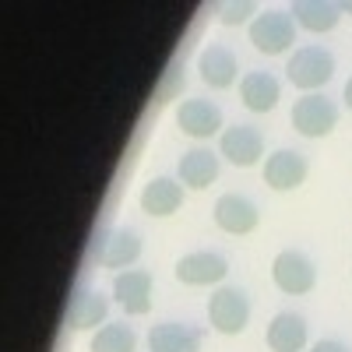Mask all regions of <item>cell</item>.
Segmentation results:
<instances>
[{
  "instance_id": "obj_20",
  "label": "cell",
  "mask_w": 352,
  "mask_h": 352,
  "mask_svg": "<svg viewBox=\"0 0 352 352\" xmlns=\"http://www.w3.org/2000/svg\"><path fill=\"white\" fill-rule=\"evenodd\" d=\"M289 14L300 28H307V32H331L342 21V11L331 0H296V4L289 8Z\"/></svg>"
},
{
  "instance_id": "obj_19",
  "label": "cell",
  "mask_w": 352,
  "mask_h": 352,
  "mask_svg": "<svg viewBox=\"0 0 352 352\" xmlns=\"http://www.w3.org/2000/svg\"><path fill=\"white\" fill-rule=\"evenodd\" d=\"M268 349L272 352H303L307 349V320L292 310H282L268 324Z\"/></svg>"
},
{
  "instance_id": "obj_10",
  "label": "cell",
  "mask_w": 352,
  "mask_h": 352,
  "mask_svg": "<svg viewBox=\"0 0 352 352\" xmlns=\"http://www.w3.org/2000/svg\"><path fill=\"white\" fill-rule=\"evenodd\" d=\"M307 173H310V166H307V159L300 152L278 148V152L268 155V162H264V184H268L272 190H278V194H285V190L303 187Z\"/></svg>"
},
{
  "instance_id": "obj_17",
  "label": "cell",
  "mask_w": 352,
  "mask_h": 352,
  "mask_svg": "<svg viewBox=\"0 0 352 352\" xmlns=\"http://www.w3.org/2000/svg\"><path fill=\"white\" fill-rule=\"evenodd\" d=\"M282 99V85L278 78L264 74V71H250L240 78V102L250 109V113H272Z\"/></svg>"
},
{
  "instance_id": "obj_15",
  "label": "cell",
  "mask_w": 352,
  "mask_h": 352,
  "mask_svg": "<svg viewBox=\"0 0 352 352\" xmlns=\"http://www.w3.org/2000/svg\"><path fill=\"white\" fill-rule=\"evenodd\" d=\"M138 257H141V236L134 229H113L96 247V261L102 268H127Z\"/></svg>"
},
{
  "instance_id": "obj_6",
  "label": "cell",
  "mask_w": 352,
  "mask_h": 352,
  "mask_svg": "<svg viewBox=\"0 0 352 352\" xmlns=\"http://www.w3.org/2000/svg\"><path fill=\"white\" fill-rule=\"evenodd\" d=\"M219 155L232 166H240V169H250L264 155V134L250 124H232L219 138Z\"/></svg>"
},
{
  "instance_id": "obj_5",
  "label": "cell",
  "mask_w": 352,
  "mask_h": 352,
  "mask_svg": "<svg viewBox=\"0 0 352 352\" xmlns=\"http://www.w3.org/2000/svg\"><path fill=\"white\" fill-rule=\"evenodd\" d=\"M272 282L285 292V296H303L317 285V268L314 261L300 250H282L272 264Z\"/></svg>"
},
{
  "instance_id": "obj_18",
  "label": "cell",
  "mask_w": 352,
  "mask_h": 352,
  "mask_svg": "<svg viewBox=\"0 0 352 352\" xmlns=\"http://www.w3.org/2000/svg\"><path fill=\"white\" fill-rule=\"evenodd\" d=\"M180 204H184V184L169 180V176H155L141 190V212H148L152 219H166L173 212H180Z\"/></svg>"
},
{
  "instance_id": "obj_16",
  "label": "cell",
  "mask_w": 352,
  "mask_h": 352,
  "mask_svg": "<svg viewBox=\"0 0 352 352\" xmlns=\"http://www.w3.org/2000/svg\"><path fill=\"white\" fill-rule=\"evenodd\" d=\"M106 314H109V300L102 296V292H96V289H78L74 296H71V303H67V324L74 328V331H99V324L106 320Z\"/></svg>"
},
{
  "instance_id": "obj_14",
  "label": "cell",
  "mask_w": 352,
  "mask_h": 352,
  "mask_svg": "<svg viewBox=\"0 0 352 352\" xmlns=\"http://www.w3.org/2000/svg\"><path fill=\"white\" fill-rule=\"evenodd\" d=\"M201 328L180 324V320H162L148 331V352H201Z\"/></svg>"
},
{
  "instance_id": "obj_21",
  "label": "cell",
  "mask_w": 352,
  "mask_h": 352,
  "mask_svg": "<svg viewBox=\"0 0 352 352\" xmlns=\"http://www.w3.org/2000/svg\"><path fill=\"white\" fill-rule=\"evenodd\" d=\"M92 352H134L138 349V338L127 324H102L96 335H92Z\"/></svg>"
},
{
  "instance_id": "obj_8",
  "label": "cell",
  "mask_w": 352,
  "mask_h": 352,
  "mask_svg": "<svg viewBox=\"0 0 352 352\" xmlns=\"http://www.w3.org/2000/svg\"><path fill=\"white\" fill-rule=\"evenodd\" d=\"M176 282H184V285H219L226 282L229 275V264L222 254H212V250H194L187 257L176 261V268H173Z\"/></svg>"
},
{
  "instance_id": "obj_7",
  "label": "cell",
  "mask_w": 352,
  "mask_h": 352,
  "mask_svg": "<svg viewBox=\"0 0 352 352\" xmlns=\"http://www.w3.org/2000/svg\"><path fill=\"white\" fill-rule=\"evenodd\" d=\"M212 219L222 232H229V236H247V232L257 229L261 212H257V204L243 194H222L215 201V208H212Z\"/></svg>"
},
{
  "instance_id": "obj_3",
  "label": "cell",
  "mask_w": 352,
  "mask_h": 352,
  "mask_svg": "<svg viewBox=\"0 0 352 352\" xmlns=\"http://www.w3.org/2000/svg\"><path fill=\"white\" fill-rule=\"evenodd\" d=\"M289 120H292V127H296V134H303V138H328L338 127V106L328 96L314 92V96L296 99Z\"/></svg>"
},
{
  "instance_id": "obj_22",
  "label": "cell",
  "mask_w": 352,
  "mask_h": 352,
  "mask_svg": "<svg viewBox=\"0 0 352 352\" xmlns=\"http://www.w3.org/2000/svg\"><path fill=\"white\" fill-rule=\"evenodd\" d=\"M250 14H254V4H226L222 14H219V21L222 25H243Z\"/></svg>"
},
{
  "instance_id": "obj_9",
  "label": "cell",
  "mask_w": 352,
  "mask_h": 352,
  "mask_svg": "<svg viewBox=\"0 0 352 352\" xmlns=\"http://www.w3.org/2000/svg\"><path fill=\"white\" fill-rule=\"evenodd\" d=\"M176 127L197 141L215 138V134H222V109L208 99H187L176 106Z\"/></svg>"
},
{
  "instance_id": "obj_4",
  "label": "cell",
  "mask_w": 352,
  "mask_h": 352,
  "mask_svg": "<svg viewBox=\"0 0 352 352\" xmlns=\"http://www.w3.org/2000/svg\"><path fill=\"white\" fill-rule=\"evenodd\" d=\"M250 43L264 56H278L296 43V21L285 11H268L250 21Z\"/></svg>"
},
{
  "instance_id": "obj_25",
  "label": "cell",
  "mask_w": 352,
  "mask_h": 352,
  "mask_svg": "<svg viewBox=\"0 0 352 352\" xmlns=\"http://www.w3.org/2000/svg\"><path fill=\"white\" fill-rule=\"evenodd\" d=\"M338 11H342V14H352V0H342V4H338Z\"/></svg>"
},
{
  "instance_id": "obj_24",
  "label": "cell",
  "mask_w": 352,
  "mask_h": 352,
  "mask_svg": "<svg viewBox=\"0 0 352 352\" xmlns=\"http://www.w3.org/2000/svg\"><path fill=\"white\" fill-rule=\"evenodd\" d=\"M342 99H345V106H349V109H352V78H349V81H345V96H342Z\"/></svg>"
},
{
  "instance_id": "obj_13",
  "label": "cell",
  "mask_w": 352,
  "mask_h": 352,
  "mask_svg": "<svg viewBox=\"0 0 352 352\" xmlns=\"http://www.w3.org/2000/svg\"><path fill=\"white\" fill-rule=\"evenodd\" d=\"M197 74L208 88H232L236 85V74H240V64H236V53L229 46H208L201 56H197Z\"/></svg>"
},
{
  "instance_id": "obj_2",
  "label": "cell",
  "mask_w": 352,
  "mask_h": 352,
  "mask_svg": "<svg viewBox=\"0 0 352 352\" xmlns=\"http://www.w3.org/2000/svg\"><path fill=\"white\" fill-rule=\"evenodd\" d=\"M208 324L219 335H243L250 324V296L240 285H219L208 300Z\"/></svg>"
},
{
  "instance_id": "obj_1",
  "label": "cell",
  "mask_w": 352,
  "mask_h": 352,
  "mask_svg": "<svg viewBox=\"0 0 352 352\" xmlns=\"http://www.w3.org/2000/svg\"><path fill=\"white\" fill-rule=\"evenodd\" d=\"M285 78L300 88V92L314 96L317 88H324L335 78V56L324 46H303L289 56L285 64Z\"/></svg>"
},
{
  "instance_id": "obj_12",
  "label": "cell",
  "mask_w": 352,
  "mask_h": 352,
  "mask_svg": "<svg viewBox=\"0 0 352 352\" xmlns=\"http://www.w3.org/2000/svg\"><path fill=\"white\" fill-rule=\"evenodd\" d=\"M176 176L187 190H208L219 180V155L212 148H190L176 162Z\"/></svg>"
},
{
  "instance_id": "obj_11",
  "label": "cell",
  "mask_w": 352,
  "mask_h": 352,
  "mask_svg": "<svg viewBox=\"0 0 352 352\" xmlns=\"http://www.w3.org/2000/svg\"><path fill=\"white\" fill-rule=\"evenodd\" d=\"M113 300L120 303L131 317H144L152 310V275L127 268L113 278Z\"/></svg>"
},
{
  "instance_id": "obj_23",
  "label": "cell",
  "mask_w": 352,
  "mask_h": 352,
  "mask_svg": "<svg viewBox=\"0 0 352 352\" xmlns=\"http://www.w3.org/2000/svg\"><path fill=\"white\" fill-rule=\"evenodd\" d=\"M310 352H349V349H345L338 338H320V342H317Z\"/></svg>"
}]
</instances>
